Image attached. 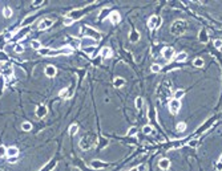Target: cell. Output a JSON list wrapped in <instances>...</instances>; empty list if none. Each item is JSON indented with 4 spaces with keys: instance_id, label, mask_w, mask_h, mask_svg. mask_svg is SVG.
<instances>
[{
    "instance_id": "obj_1",
    "label": "cell",
    "mask_w": 222,
    "mask_h": 171,
    "mask_svg": "<svg viewBox=\"0 0 222 171\" xmlns=\"http://www.w3.org/2000/svg\"><path fill=\"white\" fill-rule=\"evenodd\" d=\"M186 29H188V24H186L185 20H176L172 24V27H170V32H172V35H174V36L184 35V33L186 32Z\"/></svg>"
},
{
    "instance_id": "obj_2",
    "label": "cell",
    "mask_w": 222,
    "mask_h": 171,
    "mask_svg": "<svg viewBox=\"0 0 222 171\" xmlns=\"http://www.w3.org/2000/svg\"><path fill=\"white\" fill-rule=\"evenodd\" d=\"M95 143H96V135H85L80 141V147L84 150H89Z\"/></svg>"
},
{
    "instance_id": "obj_3",
    "label": "cell",
    "mask_w": 222,
    "mask_h": 171,
    "mask_svg": "<svg viewBox=\"0 0 222 171\" xmlns=\"http://www.w3.org/2000/svg\"><path fill=\"white\" fill-rule=\"evenodd\" d=\"M161 23H162V20H161L160 16H156V15L150 16L149 21H148V27H149V29H156V28H158L161 25Z\"/></svg>"
},
{
    "instance_id": "obj_4",
    "label": "cell",
    "mask_w": 222,
    "mask_h": 171,
    "mask_svg": "<svg viewBox=\"0 0 222 171\" xmlns=\"http://www.w3.org/2000/svg\"><path fill=\"white\" fill-rule=\"evenodd\" d=\"M180 109H181V101L173 98V99L169 102V110H170V113H172V114H177V113L180 111Z\"/></svg>"
},
{
    "instance_id": "obj_5",
    "label": "cell",
    "mask_w": 222,
    "mask_h": 171,
    "mask_svg": "<svg viewBox=\"0 0 222 171\" xmlns=\"http://www.w3.org/2000/svg\"><path fill=\"white\" fill-rule=\"evenodd\" d=\"M162 56L166 61H172L173 60V56H174V49L172 47H166L162 49Z\"/></svg>"
},
{
    "instance_id": "obj_6",
    "label": "cell",
    "mask_w": 222,
    "mask_h": 171,
    "mask_svg": "<svg viewBox=\"0 0 222 171\" xmlns=\"http://www.w3.org/2000/svg\"><path fill=\"white\" fill-rule=\"evenodd\" d=\"M52 24H53V20H52V19H43V20L40 21V24H39V29H40V31L48 29L49 27H52Z\"/></svg>"
},
{
    "instance_id": "obj_7",
    "label": "cell",
    "mask_w": 222,
    "mask_h": 171,
    "mask_svg": "<svg viewBox=\"0 0 222 171\" xmlns=\"http://www.w3.org/2000/svg\"><path fill=\"white\" fill-rule=\"evenodd\" d=\"M87 36H88V37H92V39H95L96 41H99V40L101 39L100 33H99L97 31H95L93 28H90V27H87Z\"/></svg>"
},
{
    "instance_id": "obj_8",
    "label": "cell",
    "mask_w": 222,
    "mask_h": 171,
    "mask_svg": "<svg viewBox=\"0 0 222 171\" xmlns=\"http://www.w3.org/2000/svg\"><path fill=\"white\" fill-rule=\"evenodd\" d=\"M73 53V48H71V47H64V48H61V49H59V51H52L51 52V56L52 54H72Z\"/></svg>"
},
{
    "instance_id": "obj_9",
    "label": "cell",
    "mask_w": 222,
    "mask_h": 171,
    "mask_svg": "<svg viewBox=\"0 0 222 171\" xmlns=\"http://www.w3.org/2000/svg\"><path fill=\"white\" fill-rule=\"evenodd\" d=\"M47 113H48V109H47V106H45V105H40V106H37V108H36V116H37L39 118L45 117V116H47Z\"/></svg>"
},
{
    "instance_id": "obj_10",
    "label": "cell",
    "mask_w": 222,
    "mask_h": 171,
    "mask_svg": "<svg viewBox=\"0 0 222 171\" xmlns=\"http://www.w3.org/2000/svg\"><path fill=\"white\" fill-rule=\"evenodd\" d=\"M90 167L95 168V170H101L104 167H107V163L102 162V161H99V159H96V161H92L90 162Z\"/></svg>"
},
{
    "instance_id": "obj_11",
    "label": "cell",
    "mask_w": 222,
    "mask_h": 171,
    "mask_svg": "<svg viewBox=\"0 0 222 171\" xmlns=\"http://www.w3.org/2000/svg\"><path fill=\"white\" fill-rule=\"evenodd\" d=\"M109 20L113 23V24H117V23H120V20H121V16H120V13H119V12L113 11V12H110V13H109Z\"/></svg>"
},
{
    "instance_id": "obj_12",
    "label": "cell",
    "mask_w": 222,
    "mask_h": 171,
    "mask_svg": "<svg viewBox=\"0 0 222 171\" xmlns=\"http://www.w3.org/2000/svg\"><path fill=\"white\" fill-rule=\"evenodd\" d=\"M158 167H160L161 170H169V167H170V161H169V159H166V158H162L161 161L158 162Z\"/></svg>"
},
{
    "instance_id": "obj_13",
    "label": "cell",
    "mask_w": 222,
    "mask_h": 171,
    "mask_svg": "<svg viewBox=\"0 0 222 171\" xmlns=\"http://www.w3.org/2000/svg\"><path fill=\"white\" fill-rule=\"evenodd\" d=\"M100 56L105 57V59H109V57H112V49L109 47H104L101 51H100Z\"/></svg>"
},
{
    "instance_id": "obj_14",
    "label": "cell",
    "mask_w": 222,
    "mask_h": 171,
    "mask_svg": "<svg viewBox=\"0 0 222 171\" xmlns=\"http://www.w3.org/2000/svg\"><path fill=\"white\" fill-rule=\"evenodd\" d=\"M56 74V68L53 65H48L45 68V76L47 77H55Z\"/></svg>"
},
{
    "instance_id": "obj_15",
    "label": "cell",
    "mask_w": 222,
    "mask_h": 171,
    "mask_svg": "<svg viewBox=\"0 0 222 171\" xmlns=\"http://www.w3.org/2000/svg\"><path fill=\"white\" fill-rule=\"evenodd\" d=\"M19 154V150H17V147H9V149H7V156L8 158H15L16 155Z\"/></svg>"
},
{
    "instance_id": "obj_16",
    "label": "cell",
    "mask_w": 222,
    "mask_h": 171,
    "mask_svg": "<svg viewBox=\"0 0 222 171\" xmlns=\"http://www.w3.org/2000/svg\"><path fill=\"white\" fill-rule=\"evenodd\" d=\"M113 84H114V86H116V88H121V86H124V85H125V80H124V78H121V77H116Z\"/></svg>"
},
{
    "instance_id": "obj_17",
    "label": "cell",
    "mask_w": 222,
    "mask_h": 171,
    "mask_svg": "<svg viewBox=\"0 0 222 171\" xmlns=\"http://www.w3.org/2000/svg\"><path fill=\"white\" fill-rule=\"evenodd\" d=\"M184 96H185V90H182V89H178V90L174 92V99H178L180 101Z\"/></svg>"
},
{
    "instance_id": "obj_18",
    "label": "cell",
    "mask_w": 222,
    "mask_h": 171,
    "mask_svg": "<svg viewBox=\"0 0 222 171\" xmlns=\"http://www.w3.org/2000/svg\"><path fill=\"white\" fill-rule=\"evenodd\" d=\"M193 65H194L195 68H202V66H204V60L201 59V57H197V59L193 61Z\"/></svg>"
},
{
    "instance_id": "obj_19",
    "label": "cell",
    "mask_w": 222,
    "mask_h": 171,
    "mask_svg": "<svg viewBox=\"0 0 222 171\" xmlns=\"http://www.w3.org/2000/svg\"><path fill=\"white\" fill-rule=\"evenodd\" d=\"M77 131H79V126H77L76 123H73V125H71V126H69V134H71V135L77 134Z\"/></svg>"
},
{
    "instance_id": "obj_20",
    "label": "cell",
    "mask_w": 222,
    "mask_h": 171,
    "mask_svg": "<svg viewBox=\"0 0 222 171\" xmlns=\"http://www.w3.org/2000/svg\"><path fill=\"white\" fill-rule=\"evenodd\" d=\"M81 16H83V11H80V9L75 11V12H72V15H71V17H72L73 20H77V19H80Z\"/></svg>"
},
{
    "instance_id": "obj_21",
    "label": "cell",
    "mask_w": 222,
    "mask_h": 171,
    "mask_svg": "<svg viewBox=\"0 0 222 171\" xmlns=\"http://www.w3.org/2000/svg\"><path fill=\"white\" fill-rule=\"evenodd\" d=\"M31 45H32V48L36 49V51H40V49H41V44H40V41H37V40H32V41H31Z\"/></svg>"
},
{
    "instance_id": "obj_22",
    "label": "cell",
    "mask_w": 222,
    "mask_h": 171,
    "mask_svg": "<svg viewBox=\"0 0 222 171\" xmlns=\"http://www.w3.org/2000/svg\"><path fill=\"white\" fill-rule=\"evenodd\" d=\"M186 59H188V53H186V52H181V53L177 56L176 60H177L178 62H181V61H185Z\"/></svg>"
},
{
    "instance_id": "obj_23",
    "label": "cell",
    "mask_w": 222,
    "mask_h": 171,
    "mask_svg": "<svg viewBox=\"0 0 222 171\" xmlns=\"http://www.w3.org/2000/svg\"><path fill=\"white\" fill-rule=\"evenodd\" d=\"M41 56H51V52H52V49H49V48H41L40 51H37Z\"/></svg>"
},
{
    "instance_id": "obj_24",
    "label": "cell",
    "mask_w": 222,
    "mask_h": 171,
    "mask_svg": "<svg viewBox=\"0 0 222 171\" xmlns=\"http://www.w3.org/2000/svg\"><path fill=\"white\" fill-rule=\"evenodd\" d=\"M73 21H75V20H73V19H72L71 16H65V17H64V21H63V23H64V25L69 27V25H72V24H73Z\"/></svg>"
},
{
    "instance_id": "obj_25",
    "label": "cell",
    "mask_w": 222,
    "mask_h": 171,
    "mask_svg": "<svg viewBox=\"0 0 222 171\" xmlns=\"http://www.w3.org/2000/svg\"><path fill=\"white\" fill-rule=\"evenodd\" d=\"M129 39H130V41L136 42V41L140 39V33H138V32H136V31H133V32L130 33V37H129Z\"/></svg>"
},
{
    "instance_id": "obj_26",
    "label": "cell",
    "mask_w": 222,
    "mask_h": 171,
    "mask_svg": "<svg viewBox=\"0 0 222 171\" xmlns=\"http://www.w3.org/2000/svg\"><path fill=\"white\" fill-rule=\"evenodd\" d=\"M3 15H4V17L9 19L11 16H12V9L8 8V7H5V8H4V11H3Z\"/></svg>"
},
{
    "instance_id": "obj_27",
    "label": "cell",
    "mask_w": 222,
    "mask_h": 171,
    "mask_svg": "<svg viewBox=\"0 0 222 171\" xmlns=\"http://www.w3.org/2000/svg\"><path fill=\"white\" fill-rule=\"evenodd\" d=\"M200 41H202V42H206L207 41V35H206V31L205 29H202L201 33H200Z\"/></svg>"
},
{
    "instance_id": "obj_28",
    "label": "cell",
    "mask_w": 222,
    "mask_h": 171,
    "mask_svg": "<svg viewBox=\"0 0 222 171\" xmlns=\"http://www.w3.org/2000/svg\"><path fill=\"white\" fill-rule=\"evenodd\" d=\"M4 86H5V78L3 74H0V93L4 90Z\"/></svg>"
},
{
    "instance_id": "obj_29",
    "label": "cell",
    "mask_w": 222,
    "mask_h": 171,
    "mask_svg": "<svg viewBox=\"0 0 222 171\" xmlns=\"http://www.w3.org/2000/svg\"><path fill=\"white\" fill-rule=\"evenodd\" d=\"M14 49H15V52H16V53H23V52H24V47H23L21 44H15Z\"/></svg>"
},
{
    "instance_id": "obj_30",
    "label": "cell",
    "mask_w": 222,
    "mask_h": 171,
    "mask_svg": "<svg viewBox=\"0 0 222 171\" xmlns=\"http://www.w3.org/2000/svg\"><path fill=\"white\" fill-rule=\"evenodd\" d=\"M12 73H14V68L11 66V65L7 66V68H4V74H7V76L9 77V76H12ZM4 74H3V76H4Z\"/></svg>"
},
{
    "instance_id": "obj_31",
    "label": "cell",
    "mask_w": 222,
    "mask_h": 171,
    "mask_svg": "<svg viewBox=\"0 0 222 171\" xmlns=\"http://www.w3.org/2000/svg\"><path fill=\"white\" fill-rule=\"evenodd\" d=\"M21 129L24 130V131H29V130L32 129V125H31L29 122H23V125H21Z\"/></svg>"
},
{
    "instance_id": "obj_32",
    "label": "cell",
    "mask_w": 222,
    "mask_h": 171,
    "mask_svg": "<svg viewBox=\"0 0 222 171\" xmlns=\"http://www.w3.org/2000/svg\"><path fill=\"white\" fill-rule=\"evenodd\" d=\"M186 130V123H184V122H180L178 125H177V131H180V133H184Z\"/></svg>"
},
{
    "instance_id": "obj_33",
    "label": "cell",
    "mask_w": 222,
    "mask_h": 171,
    "mask_svg": "<svg viewBox=\"0 0 222 171\" xmlns=\"http://www.w3.org/2000/svg\"><path fill=\"white\" fill-rule=\"evenodd\" d=\"M142 131H144V134H152L153 133V127L149 126V125H145V126L142 127Z\"/></svg>"
},
{
    "instance_id": "obj_34",
    "label": "cell",
    "mask_w": 222,
    "mask_h": 171,
    "mask_svg": "<svg viewBox=\"0 0 222 171\" xmlns=\"http://www.w3.org/2000/svg\"><path fill=\"white\" fill-rule=\"evenodd\" d=\"M150 69H152V72H153V73H158V72L161 70V65H158V64H153Z\"/></svg>"
},
{
    "instance_id": "obj_35",
    "label": "cell",
    "mask_w": 222,
    "mask_h": 171,
    "mask_svg": "<svg viewBox=\"0 0 222 171\" xmlns=\"http://www.w3.org/2000/svg\"><path fill=\"white\" fill-rule=\"evenodd\" d=\"M142 104H144L142 98H141V97H137V99H136V108H137V109H141V108H142Z\"/></svg>"
},
{
    "instance_id": "obj_36",
    "label": "cell",
    "mask_w": 222,
    "mask_h": 171,
    "mask_svg": "<svg viewBox=\"0 0 222 171\" xmlns=\"http://www.w3.org/2000/svg\"><path fill=\"white\" fill-rule=\"evenodd\" d=\"M67 92H68V88H64V89H61L60 92H59V96H60V97H63V98H68Z\"/></svg>"
},
{
    "instance_id": "obj_37",
    "label": "cell",
    "mask_w": 222,
    "mask_h": 171,
    "mask_svg": "<svg viewBox=\"0 0 222 171\" xmlns=\"http://www.w3.org/2000/svg\"><path fill=\"white\" fill-rule=\"evenodd\" d=\"M55 166H56V163H55V162H52V163H49V165H47V166H45V167H44L41 171H51V170H52Z\"/></svg>"
},
{
    "instance_id": "obj_38",
    "label": "cell",
    "mask_w": 222,
    "mask_h": 171,
    "mask_svg": "<svg viewBox=\"0 0 222 171\" xmlns=\"http://www.w3.org/2000/svg\"><path fill=\"white\" fill-rule=\"evenodd\" d=\"M5 155H7V149H5L3 145H0V158H3Z\"/></svg>"
},
{
    "instance_id": "obj_39",
    "label": "cell",
    "mask_w": 222,
    "mask_h": 171,
    "mask_svg": "<svg viewBox=\"0 0 222 171\" xmlns=\"http://www.w3.org/2000/svg\"><path fill=\"white\" fill-rule=\"evenodd\" d=\"M108 13H109V9H108V8H104V9L101 11V13H100V19L102 20V19H104L105 16H107Z\"/></svg>"
},
{
    "instance_id": "obj_40",
    "label": "cell",
    "mask_w": 222,
    "mask_h": 171,
    "mask_svg": "<svg viewBox=\"0 0 222 171\" xmlns=\"http://www.w3.org/2000/svg\"><path fill=\"white\" fill-rule=\"evenodd\" d=\"M136 134H137V129L136 127H130L129 130H128V135H129V137H133Z\"/></svg>"
},
{
    "instance_id": "obj_41",
    "label": "cell",
    "mask_w": 222,
    "mask_h": 171,
    "mask_svg": "<svg viewBox=\"0 0 222 171\" xmlns=\"http://www.w3.org/2000/svg\"><path fill=\"white\" fill-rule=\"evenodd\" d=\"M214 47H216L217 49H221V48H222V40L217 39V40L214 41Z\"/></svg>"
},
{
    "instance_id": "obj_42",
    "label": "cell",
    "mask_w": 222,
    "mask_h": 171,
    "mask_svg": "<svg viewBox=\"0 0 222 171\" xmlns=\"http://www.w3.org/2000/svg\"><path fill=\"white\" fill-rule=\"evenodd\" d=\"M80 42H81V41H80L79 39H73V40H72V45H75V48H80Z\"/></svg>"
},
{
    "instance_id": "obj_43",
    "label": "cell",
    "mask_w": 222,
    "mask_h": 171,
    "mask_svg": "<svg viewBox=\"0 0 222 171\" xmlns=\"http://www.w3.org/2000/svg\"><path fill=\"white\" fill-rule=\"evenodd\" d=\"M0 60H2V61H7L8 60V57L5 56L4 52H0Z\"/></svg>"
},
{
    "instance_id": "obj_44",
    "label": "cell",
    "mask_w": 222,
    "mask_h": 171,
    "mask_svg": "<svg viewBox=\"0 0 222 171\" xmlns=\"http://www.w3.org/2000/svg\"><path fill=\"white\" fill-rule=\"evenodd\" d=\"M137 170H138V171H145V170H146V167H145V165H141V166H138V167H137Z\"/></svg>"
},
{
    "instance_id": "obj_45",
    "label": "cell",
    "mask_w": 222,
    "mask_h": 171,
    "mask_svg": "<svg viewBox=\"0 0 222 171\" xmlns=\"http://www.w3.org/2000/svg\"><path fill=\"white\" fill-rule=\"evenodd\" d=\"M32 3H33V5H35V7H36V5H40L43 2H39V0H35V2H32Z\"/></svg>"
},
{
    "instance_id": "obj_46",
    "label": "cell",
    "mask_w": 222,
    "mask_h": 171,
    "mask_svg": "<svg viewBox=\"0 0 222 171\" xmlns=\"http://www.w3.org/2000/svg\"><path fill=\"white\" fill-rule=\"evenodd\" d=\"M95 49L93 47H90V48H88V49H84V52H87V53H92V51Z\"/></svg>"
},
{
    "instance_id": "obj_47",
    "label": "cell",
    "mask_w": 222,
    "mask_h": 171,
    "mask_svg": "<svg viewBox=\"0 0 222 171\" xmlns=\"http://www.w3.org/2000/svg\"><path fill=\"white\" fill-rule=\"evenodd\" d=\"M217 170H219V171L222 170V163H219V162H218V165H217Z\"/></svg>"
},
{
    "instance_id": "obj_48",
    "label": "cell",
    "mask_w": 222,
    "mask_h": 171,
    "mask_svg": "<svg viewBox=\"0 0 222 171\" xmlns=\"http://www.w3.org/2000/svg\"><path fill=\"white\" fill-rule=\"evenodd\" d=\"M12 37V33H8V35H5V39H11Z\"/></svg>"
},
{
    "instance_id": "obj_49",
    "label": "cell",
    "mask_w": 222,
    "mask_h": 171,
    "mask_svg": "<svg viewBox=\"0 0 222 171\" xmlns=\"http://www.w3.org/2000/svg\"><path fill=\"white\" fill-rule=\"evenodd\" d=\"M189 145H190V146H195V145H197V141H193V142L189 143Z\"/></svg>"
},
{
    "instance_id": "obj_50",
    "label": "cell",
    "mask_w": 222,
    "mask_h": 171,
    "mask_svg": "<svg viewBox=\"0 0 222 171\" xmlns=\"http://www.w3.org/2000/svg\"><path fill=\"white\" fill-rule=\"evenodd\" d=\"M129 171H138V170H137V167H134V168H132V170H129Z\"/></svg>"
},
{
    "instance_id": "obj_51",
    "label": "cell",
    "mask_w": 222,
    "mask_h": 171,
    "mask_svg": "<svg viewBox=\"0 0 222 171\" xmlns=\"http://www.w3.org/2000/svg\"><path fill=\"white\" fill-rule=\"evenodd\" d=\"M219 163H222V155H221V158H219Z\"/></svg>"
}]
</instances>
